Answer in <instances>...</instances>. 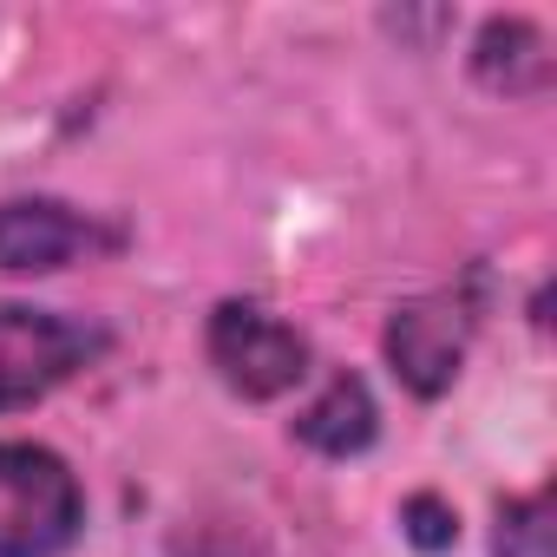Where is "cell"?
<instances>
[{
  "instance_id": "obj_6",
  "label": "cell",
  "mask_w": 557,
  "mask_h": 557,
  "mask_svg": "<svg viewBox=\"0 0 557 557\" xmlns=\"http://www.w3.org/2000/svg\"><path fill=\"white\" fill-rule=\"evenodd\" d=\"M466 66H472V79H479L492 99H544L550 79H557L550 34H544L537 21H524V14H492V21H479Z\"/></svg>"
},
{
  "instance_id": "obj_4",
  "label": "cell",
  "mask_w": 557,
  "mask_h": 557,
  "mask_svg": "<svg viewBox=\"0 0 557 557\" xmlns=\"http://www.w3.org/2000/svg\"><path fill=\"white\" fill-rule=\"evenodd\" d=\"M472 329H479V309L466 289H433V296H413L387 315L381 329V355L394 368V381L413 394V400H440L453 394L459 368H466V348H472Z\"/></svg>"
},
{
  "instance_id": "obj_9",
  "label": "cell",
  "mask_w": 557,
  "mask_h": 557,
  "mask_svg": "<svg viewBox=\"0 0 557 557\" xmlns=\"http://www.w3.org/2000/svg\"><path fill=\"white\" fill-rule=\"evenodd\" d=\"M400 537H407L420 557H440V550L459 544V511H453L440 492H413V498L400 505Z\"/></svg>"
},
{
  "instance_id": "obj_7",
  "label": "cell",
  "mask_w": 557,
  "mask_h": 557,
  "mask_svg": "<svg viewBox=\"0 0 557 557\" xmlns=\"http://www.w3.org/2000/svg\"><path fill=\"white\" fill-rule=\"evenodd\" d=\"M296 446L322 453V459H361L374 440H381V407H374V387L361 374H329V387L289 420Z\"/></svg>"
},
{
  "instance_id": "obj_5",
  "label": "cell",
  "mask_w": 557,
  "mask_h": 557,
  "mask_svg": "<svg viewBox=\"0 0 557 557\" xmlns=\"http://www.w3.org/2000/svg\"><path fill=\"white\" fill-rule=\"evenodd\" d=\"M125 249V230L66 203V197H8L0 203V269L8 275H60L86 256Z\"/></svg>"
},
{
  "instance_id": "obj_2",
  "label": "cell",
  "mask_w": 557,
  "mask_h": 557,
  "mask_svg": "<svg viewBox=\"0 0 557 557\" xmlns=\"http://www.w3.org/2000/svg\"><path fill=\"white\" fill-rule=\"evenodd\" d=\"M203 361L216 368V381L236 394V400H283L309 381V335L296 322H283L275 309L249 302V296H223L203 322Z\"/></svg>"
},
{
  "instance_id": "obj_1",
  "label": "cell",
  "mask_w": 557,
  "mask_h": 557,
  "mask_svg": "<svg viewBox=\"0 0 557 557\" xmlns=\"http://www.w3.org/2000/svg\"><path fill=\"white\" fill-rule=\"evenodd\" d=\"M86 537V485L66 453L0 440V557H66Z\"/></svg>"
},
{
  "instance_id": "obj_3",
  "label": "cell",
  "mask_w": 557,
  "mask_h": 557,
  "mask_svg": "<svg viewBox=\"0 0 557 557\" xmlns=\"http://www.w3.org/2000/svg\"><path fill=\"white\" fill-rule=\"evenodd\" d=\"M112 335L99 322H79L66 309L0 302V413H27L73 374H86Z\"/></svg>"
},
{
  "instance_id": "obj_8",
  "label": "cell",
  "mask_w": 557,
  "mask_h": 557,
  "mask_svg": "<svg viewBox=\"0 0 557 557\" xmlns=\"http://www.w3.org/2000/svg\"><path fill=\"white\" fill-rule=\"evenodd\" d=\"M492 557H550V492H524L498 505Z\"/></svg>"
}]
</instances>
